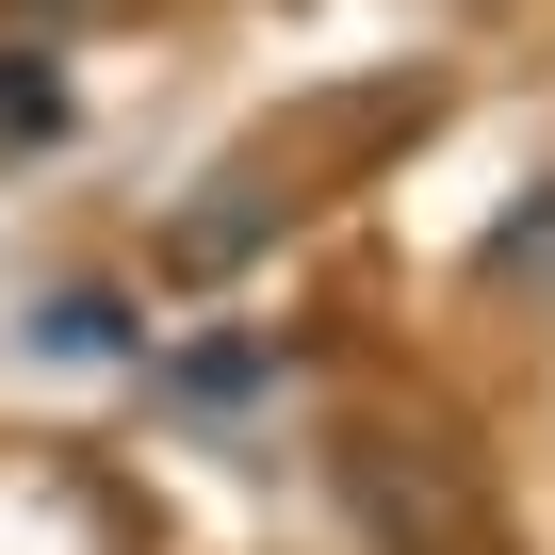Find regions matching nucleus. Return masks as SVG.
Returning <instances> with one entry per match:
<instances>
[{
    "label": "nucleus",
    "mask_w": 555,
    "mask_h": 555,
    "mask_svg": "<svg viewBox=\"0 0 555 555\" xmlns=\"http://www.w3.org/2000/svg\"><path fill=\"white\" fill-rule=\"evenodd\" d=\"M327 474H344V506L376 522V555H490V506H474V474H457V457H409V425H360V441H327Z\"/></svg>",
    "instance_id": "f257e3e1"
},
{
    "label": "nucleus",
    "mask_w": 555,
    "mask_h": 555,
    "mask_svg": "<svg viewBox=\"0 0 555 555\" xmlns=\"http://www.w3.org/2000/svg\"><path fill=\"white\" fill-rule=\"evenodd\" d=\"M261 245H278V180H229V196H196L164 229V278H245Z\"/></svg>",
    "instance_id": "f03ea898"
},
{
    "label": "nucleus",
    "mask_w": 555,
    "mask_h": 555,
    "mask_svg": "<svg viewBox=\"0 0 555 555\" xmlns=\"http://www.w3.org/2000/svg\"><path fill=\"white\" fill-rule=\"evenodd\" d=\"M50 131H66V82L34 50H0V147H50Z\"/></svg>",
    "instance_id": "7ed1b4c3"
},
{
    "label": "nucleus",
    "mask_w": 555,
    "mask_h": 555,
    "mask_svg": "<svg viewBox=\"0 0 555 555\" xmlns=\"http://www.w3.org/2000/svg\"><path fill=\"white\" fill-rule=\"evenodd\" d=\"M50 344H66V360H115L131 311H115V295H50Z\"/></svg>",
    "instance_id": "20e7f679"
},
{
    "label": "nucleus",
    "mask_w": 555,
    "mask_h": 555,
    "mask_svg": "<svg viewBox=\"0 0 555 555\" xmlns=\"http://www.w3.org/2000/svg\"><path fill=\"white\" fill-rule=\"evenodd\" d=\"M539 261H555V196H539V212H506V245H490V278H539Z\"/></svg>",
    "instance_id": "39448f33"
},
{
    "label": "nucleus",
    "mask_w": 555,
    "mask_h": 555,
    "mask_svg": "<svg viewBox=\"0 0 555 555\" xmlns=\"http://www.w3.org/2000/svg\"><path fill=\"white\" fill-rule=\"evenodd\" d=\"M17 17H82V0H17Z\"/></svg>",
    "instance_id": "423d86ee"
}]
</instances>
